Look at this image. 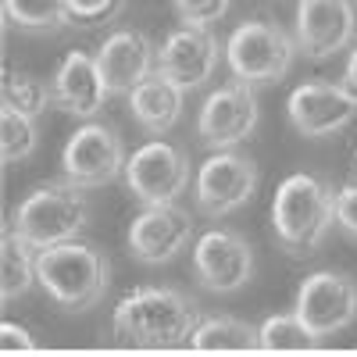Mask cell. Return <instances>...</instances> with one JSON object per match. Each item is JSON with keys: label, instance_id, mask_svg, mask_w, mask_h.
Segmentation results:
<instances>
[{"label": "cell", "instance_id": "obj_1", "mask_svg": "<svg viewBox=\"0 0 357 357\" xmlns=\"http://www.w3.org/2000/svg\"><path fill=\"white\" fill-rule=\"evenodd\" d=\"M200 325V304L172 286H139L114 304V333L132 347L190 343Z\"/></svg>", "mask_w": 357, "mask_h": 357}, {"label": "cell", "instance_id": "obj_2", "mask_svg": "<svg viewBox=\"0 0 357 357\" xmlns=\"http://www.w3.org/2000/svg\"><path fill=\"white\" fill-rule=\"evenodd\" d=\"M36 282L57 307L65 311H89L93 304L104 301L111 268L107 257L79 240H65L43 247L36 254Z\"/></svg>", "mask_w": 357, "mask_h": 357}, {"label": "cell", "instance_id": "obj_3", "mask_svg": "<svg viewBox=\"0 0 357 357\" xmlns=\"http://www.w3.org/2000/svg\"><path fill=\"white\" fill-rule=\"evenodd\" d=\"M336 222V193L321 178L296 172L275 190L272 225L289 254H314Z\"/></svg>", "mask_w": 357, "mask_h": 357}, {"label": "cell", "instance_id": "obj_4", "mask_svg": "<svg viewBox=\"0 0 357 357\" xmlns=\"http://www.w3.org/2000/svg\"><path fill=\"white\" fill-rule=\"evenodd\" d=\"M86 218H89V200H86L82 186L47 183V186H36L15 207L11 229L29 247L43 250V247H54V243L75 240L86 225Z\"/></svg>", "mask_w": 357, "mask_h": 357}, {"label": "cell", "instance_id": "obj_5", "mask_svg": "<svg viewBox=\"0 0 357 357\" xmlns=\"http://www.w3.org/2000/svg\"><path fill=\"white\" fill-rule=\"evenodd\" d=\"M293 40L272 22H243L225 43V61L232 75L250 86L279 82L293 65Z\"/></svg>", "mask_w": 357, "mask_h": 357}, {"label": "cell", "instance_id": "obj_6", "mask_svg": "<svg viewBox=\"0 0 357 357\" xmlns=\"http://www.w3.org/2000/svg\"><path fill=\"white\" fill-rule=\"evenodd\" d=\"M257 190V165L247 154L236 151H215L200 168H197V207L207 218H225L250 204Z\"/></svg>", "mask_w": 357, "mask_h": 357}, {"label": "cell", "instance_id": "obj_7", "mask_svg": "<svg viewBox=\"0 0 357 357\" xmlns=\"http://www.w3.org/2000/svg\"><path fill=\"white\" fill-rule=\"evenodd\" d=\"M129 193L143 204H175L190 186V161L168 139H151L126 161Z\"/></svg>", "mask_w": 357, "mask_h": 357}, {"label": "cell", "instance_id": "obj_8", "mask_svg": "<svg viewBox=\"0 0 357 357\" xmlns=\"http://www.w3.org/2000/svg\"><path fill=\"white\" fill-rule=\"evenodd\" d=\"M126 146H122V136H118L111 126H100V122H86L72 132V139L65 143V154H61V165H65V178L82 190H93V186H104L111 183L114 175L126 172Z\"/></svg>", "mask_w": 357, "mask_h": 357}, {"label": "cell", "instance_id": "obj_9", "mask_svg": "<svg viewBox=\"0 0 357 357\" xmlns=\"http://www.w3.org/2000/svg\"><path fill=\"white\" fill-rule=\"evenodd\" d=\"M296 314L318 340L343 333L357 318V282L343 272L307 275L296 289Z\"/></svg>", "mask_w": 357, "mask_h": 357}, {"label": "cell", "instance_id": "obj_10", "mask_svg": "<svg viewBox=\"0 0 357 357\" xmlns=\"http://www.w3.org/2000/svg\"><path fill=\"white\" fill-rule=\"evenodd\" d=\"M257 97L250 82H225L218 86L211 97L204 100L200 118H197V132L211 151H232L236 143L250 139V132L257 129Z\"/></svg>", "mask_w": 357, "mask_h": 357}, {"label": "cell", "instance_id": "obj_11", "mask_svg": "<svg viewBox=\"0 0 357 357\" xmlns=\"http://www.w3.org/2000/svg\"><path fill=\"white\" fill-rule=\"evenodd\" d=\"M197 282L211 293H236L254 279V250L240 232L207 229L193 247Z\"/></svg>", "mask_w": 357, "mask_h": 357}, {"label": "cell", "instance_id": "obj_12", "mask_svg": "<svg viewBox=\"0 0 357 357\" xmlns=\"http://www.w3.org/2000/svg\"><path fill=\"white\" fill-rule=\"evenodd\" d=\"M289 122L301 136L321 139L347 129L357 114V100L347 93L343 82H304L289 93Z\"/></svg>", "mask_w": 357, "mask_h": 357}, {"label": "cell", "instance_id": "obj_13", "mask_svg": "<svg viewBox=\"0 0 357 357\" xmlns=\"http://www.w3.org/2000/svg\"><path fill=\"white\" fill-rule=\"evenodd\" d=\"M222 47L207 25H183L158 47V72L168 75L178 89H200L218 68Z\"/></svg>", "mask_w": 357, "mask_h": 357}, {"label": "cell", "instance_id": "obj_14", "mask_svg": "<svg viewBox=\"0 0 357 357\" xmlns=\"http://www.w3.org/2000/svg\"><path fill=\"white\" fill-rule=\"evenodd\" d=\"M193 218L178 204H146L129 225V254L143 264H165L190 243Z\"/></svg>", "mask_w": 357, "mask_h": 357}, {"label": "cell", "instance_id": "obj_15", "mask_svg": "<svg viewBox=\"0 0 357 357\" xmlns=\"http://www.w3.org/2000/svg\"><path fill=\"white\" fill-rule=\"evenodd\" d=\"M357 11L350 0H301L296 4V47L307 57H333L350 47Z\"/></svg>", "mask_w": 357, "mask_h": 357}, {"label": "cell", "instance_id": "obj_16", "mask_svg": "<svg viewBox=\"0 0 357 357\" xmlns=\"http://www.w3.org/2000/svg\"><path fill=\"white\" fill-rule=\"evenodd\" d=\"M111 86L100 72V61L86 50H72L61 68L54 75V104L75 114V118H93L107 104Z\"/></svg>", "mask_w": 357, "mask_h": 357}, {"label": "cell", "instance_id": "obj_17", "mask_svg": "<svg viewBox=\"0 0 357 357\" xmlns=\"http://www.w3.org/2000/svg\"><path fill=\"white\" fill-rule=\"evenodd\" d=\"M100 72L111 86V93H132V89L158 68V50L136 29H118L97 50Z\"/></svg>", "mask_w": 357, "mask_h": 357}, {"label": "cell", "instance_id": "obj_18", "mask_svg": "<svg viewBox=\"0 0 357 357\" xmlns=\"http://www.w3.org/2000/svg\"><path fill=\"white\" fill-rule=\"evenodd\" d=\"M183 93H186V89H178L168 75H161L154 68L129 93V111H132V118L146 132L161 136V132H168L178 122V114H183Z\"/></svg>", "mask_w": 357, "mask_h": 357}, {"label": "cell", "instance_id": "obj_19", "mask_svg": "<svg viewBox=\"0 0 357 357\" xmlns=\"http://www.w3.org/2000/svg\"><path fill=\"white\" fill-rule=\"evenodd\" d=\"M190 347L193 350H207V354H218V350H257L261 347V333L254 329L250 321L229 318V314L200 318V325L190 336Z\"/></svg>", "mask_w": 357, "mask_h": 357}, {"label": "cell", "instance_id": "obj_20", "mask_svg": "<svg viewBox=\"0 0 357 357\" xmlns=\"http://www.w3.org/2000/svg\"><path fill=\"white\" fill-rule=\"evenodd\" d=\"M4 250H0V293H4V301H18V296H25L29 289H33L36 282V257L22 236L8 225L4 229V243H0Z\"/></svg>", "mask_w": 357, "mask_h": 357}, {"label": "cell", "instance_id": "obj_21", "mask_svg": "<svg viewBox=\"0 0 357 357\" xmlns=\"http://www.w3.org/2000/svg\"><path fill=\"white\" fill-rule=\"evenodd\" d=\"M4 18L29 33H47L72 22L68 0H4Z\"/></svg>", "mask_w": 357, "mask_h": 357}, {"label": "cell", "instance_id": "obj_22", "mask_svg": "<svg viewBox=\"0 0 357 357\" xmlns=\"http://www.w3.org/2000/svg\"><path fill=\"white\" fill-rule=\"evenodd\" d=\"M50 100H54V86H43L29 72L4 68V107H15V111H25L36 118L50 107Z\"/></svg>", "mask_w": 357, "mask_h": 357}, {"label": "cell", "instance_id": "obj_23", "mask_svg": "<svg viewBox=\"0 0 357 357\" xmlns=\"http://www.w3.org/2000/svg\"><path fill=\"white\" fill-rule=\"evenodd\" d=\"M261 350H314L318 336L301 321V314H272L261 325Z\"/></svg>", "mask_w": 357, "mask_h": 357}, {"label": "cell", "instance_id": "obj_24", "mask_svg": "<svg viewBox=\"0 0 357 357\" xmlns=\"http://www.w3.org/2000/svg\"><path fill=\"white\" fill-rule=\"evenodd\" d=\"M0 151H4V161H25L29 154L36 151V122L33 114L4 107L0 111Z\"/></svg>", "mask_w": 357, "mask_h": 357}, {"label": "cell", "instance_id": "obj_25", "mask_svg": "<svg viewBox=\"0 0 357 357\" xmlns=\"http://www.w3.org/2000/svg\"><path fill=\"white\" fill-rule=\"evenodd\" d=\"M232 0H175V11L186 25H215L225 18Z\"/></svg>", "mask_w": 357, "mask_h": 357}, {"label": "cell", "instance_id": "obj_26", "mask_svg": "<svg viewBox=\"0 0 357 357\" xmlns=\"http://www.w3.org/2000/svg\"><path fill=\"white\" fill-rule=\"evenodd\" d=\"M126 0H68V11L75 25H100L122 11Z\"/></svg>", "mask_w": 357, "mask_h": 357}, {"label": "cell", "instance_id": "obj_27", "mask_svg": "<svg viewBox=\"0 0 357 357\" xmlns=\"http://www.w3.org/2000/svg\"><path fill=\"white\" fill-rule=\"evenodd\" d=\"M336 222L343 232L357 236V183H350L336 193Z\"/></svg>", "mask_w": 357, "mask_h": 357}, {"label": "cell", "instance_id": "obj_28", "mask_svg": "<svg viewBox=\"0 0 357 357\" xmlns=\"http://www.w3.org/2000/svg\"><path fill=\"white\" fill-rule=\"evenodd\" d=\"M0 350L4 354H18V350H33V336H29L22 325L4 321L0 325Z\"/></svg>", "mask_w": 357, "mask_h": 357}, {"label": "cell", "instance_id": "obj_29", "mask_svg": "<svg viewBox=\"0 0 357 357\" xmlns=\"http://www.w3.org/2000/svg\"><path fill=\"white\" fill-rule=\"evenodd\" d=\"M343 86H347V93L357 100V43H354V50H350V57H347V72H343Z\"/></svg>", "mask_w": 357, "mask_h": 357}]
</instances>
